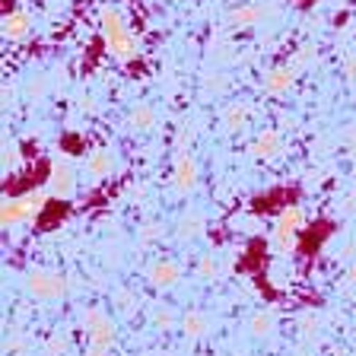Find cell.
Segmentation results:
<instances>
[{
	"label": "cell",
	"mask_w": 356,
	"mask_h": 356,
	"mask_svg": "<svg viewBox=\"0 0 356 356\" xmlns=\"http://www.w3.org/2000/svg\"><path fill=\"white\" fill-rule=\"evenodd\" d=\"M99 29H102V38H105V48L115 60L121 64H134L140 58V44L134 38L131 26H127V16L118 3H102L99 7Z\"/></svg>",
	"instance_id": "obj_1"
},
{
	"label": "cell",
	"mask_w": 356,
	"mask_h": 356,
	"mask_svg": "<svg viewBox=\"0 0 356 356\" xmlns=\"http://www.w3.org/2000/svg\"><path fill=\"white\" fill-rule=\"evenodd\" d=\"M42 204H44V194L42 191H32V194H22V197H10L3 200V226H19V222H29L42 213Z\"/></svg>",
	"instance_id": "obj_2"
},
{
	"label": "cell",
	"mask_w": 356,
	"mask_h": 356,
	"mask_svg": "<svg viewBox=\"0 0 356 356\" xmlns=\"http://www.w3.org/2000/svg\"><path fill=\"white\" fill-rule=\"evenodd\" d=\"M26 289H29L35 299H44V302H51V299H60L67 293V280L60 274H48V270H35L29 274L26 280Z\"/></svg>",
	"instance_id": "obj_3"
},
{
	"label": "cell",
	"mask_w": 356,
	"mask_h": 356,
	"mask_svg": "<svg viewBox=\"0 0 356 356\" xmlns=\"http://www.w3.org/2000/svg\"><path fill=\"white\" fill-rule=\"evenodd\" d=\"M172 178H175V188L181 194H191L197 188V163L188 149H178L175 163H172Z\"/></svg>",
	"instance_id": "obj_4"
},
{
	"label": "cell",
	"mask_w": 356,
	"mask_h": 356,
	"mask_svg": "<svg viewBox=\"0 0 356 356\" xmlns=\"http://www.w3.org/2000/svg\"><path fill=\"white\" fill-rule=\"evenodd\" d=\"M252 153H254V159H261V163H270V159H277V156L283 153V134L277 131V127H267V131H261L258 137H254V143H252Z\"/></svg>",
	"instance_id": "obj_5"
},
{
	"label": "cell",
	"mask_w": 356,
	"mask_h": 356,
	"mask_svg": "<svg viewBox=\"0 0 356 356\" xmlns=\"http://www.w3.org/2000/svg\"><path fill=\"white\" fill-rule=\"evenodd\" d=\"M48 191H51L58 200L74 197V191H76V172L70 169L67 163H58L51 169V175H48Z\"/></svg>",
	"instance_id": "obj_6"
},
{
	"label": "cell",
	"mask_w": 356,
	"mask_h": 356,
	"mask_svg": "<svg viewBox=\"0 0 356 356\" xmlns=\"http://www.w3.org/2000/svg\"><path fill=\"white\" fill-rule=\"evenodd\" d=\"M147 277L156 289H172L178 280H181V264H178V261H169V258H159L149 264Z\"/></svg>",
	"instance_id": "obj_7"
},
{
	"label": "cell",
	"mask_w": 356,
	"mask_h": 356,
	"mask_svg": "<svg viewBox=\"0 0 356 356\" xmlns=\"http://www.w3.org/2000/svg\"><path fill=\"white\" fill-rule=\"evenodd\" d=\"M32 32V16L26 10H13L3 16V38L7 42H22Z\"/></svg>",
	"instance_id": "obj_8"
},
{
	"label": "cell",
	"mask_w": 356,
	"mask_h": 356,
	"mask_svg": "<svg viewBox=\"0 0 356 356\" xmlns=\"http://www.w3.org/2000/svg\"><path fill=\"white\" fill-rule=\"evenodd\" d=\"M111 169H115V156H111V149H92V153L86 156V175L92 178V181L108 178Z\"/></svg>",
	"instance_id": "obj_9"
},
{
	"label": "cell",
	"mask_w": 356,
	"mask_h": 356,
	"mask_svg": "<svg viewBox=\"0 0 356 356\" xmlns=\"http://www.w3.org/2000/svg\"><path fill=\"white\" fill-rule=\"evenodd\" d=\"M293 80H296V70L293 67H274V70H267L264 76V89L270 96H283L293 89Z\"/></svg>",
	"instance_id": "obj_10"
},
{
	"label": "cell",
	"mask_w": 356,
	"mask_h": 356,
	"mask_svg": "<svg viewBox=\"0 0 356 356\" xmlns=\"http://www.w3.org/2000/svg\"><path fill=\"white\" fill-rule=\"evenodd\" d=\"M248 105L245 102H229L226 108H222V127L229 134H238V131H245L248 127Z\"/></svg>",
	"instance_id": "obj_11"
},
{
	"label": "cell",
	"mask_w": 356,
	"mask_h": 356,
	"mask_svg": "<svg viewBox=\"0 0 356 356\" xmlns=\"http://www.w3.org/2000/svg\"><path fill=\"white\" fill-rule=\"evenodd\" d=\"M181 331H185V337H191V341H197V337H204V334L210 331V318L204 315V312H185L181 315Z\"/></svg>",
	"instance_id": "obj_12"
},
{
	"label": "cell",
	"mask_w": 356,
	"mask_h": 356,
	"mask_svg": "<svg viewBox=\"0 0 356 356\" xmlns=\"http://www.w3.org/2000/svg\"><path fill=\"white\" fill-rule=\"evenodd\" d=\"M305 210L299 207V204H289V207H283L280 213H277V226H286V229H293V232H302L305 229Z\"/></svg>",
	"instance_id": "obj_13"
},
{
	"label": "cell",
	"mask_w": 356,
	"mask_h": 356,
	"mask_svg": "<svg viewBox=\"0 0 356 356\" xmlns=\"http://www.w3.org/2000/svg\"><path fill=\"white\" fill-rule=\"evenodd\" d=\"M86 337H89V347L105 350V353H108V347L115 343V325H111V321H102L99 327L86 331Z\"/></svg>",
	"instance_id": "obj_14"
},
{
	"label": "cell",
	"mask_w": 356,
	"mask_h": 356,
	"mask_svg": "<svg viewBox=\"0 0 356 356\" xmlns=\"http://www.w3.org/2000/svg\"><path fill=\"white\" fill-rule=\"evenodd\" d=\"M299 232L286 229V226H274V236H270V242H274V248L280 254H293L296 252V245H299Z\"/></svg>",
	"instance_id": "obj_15"
},
{
	"label": "cell",
	"mask_w": 356,
	"mask_h": 356,
	"mask_svg": "<svg viewBox=\"0 0 356 356\" xmlns=\"http://www.w3.org/2000/svg\"><path fill=\"white\" fill-rule=\"evenodd\" d=\"M248 331H252V337H258V341L270 337V334H274V315H270V312H254L252 321H248Z\"/></svg>",
	"instance_id": "obj_16"
},
{
	"label": "cell",
	"mask_w": 356,
	"mask_h": 356,
	"mask_svg": "<svg viewBox=\"0 0 356 356\" xmlns=\"http://www.w3.org/2000/svg\"><path fill=\"white\" fill-rule=\"evenodd\" d=\"M127 121H131V127H137V131H149V127L156 124V111L149 108L147 102H140V105H134L131 108Z\"/></svg>",
	"instance_id": "obj_17"
},
{
	"label": "cell",
	"mask_w": 356,
	"mask_h": 356,
	"mask_svg": "<svg viewBox=\"0 0 356 356\" xmlns=\"http://www.w3.org/2000/svg\"><path fill=\"white\" fill-rule=\"evenodd\" d=\"M261 16H264V10L261 7H238L229 13V22L232 26H238V29H248V26H258Z\"/></svg>",
	"instance_id": "obj_18"
},
{
	"label": "cell",
	"mask_w": 356,
	"mask_h": 356,
	"mask_svg": "<svg viewBox=\"0 0 356 356\" xmlns=\"http://www.w3.org/2000/svg\"><path fill=\"white\" fill-rule=\"evenodd\" d=\"M318 331H321V318L315 315V312H302L299 315V334H302L305 341H315L318 337Z\"/></svg>",
	"instance_id": "obj_19"
},
{
	"label": "cell",
	"mask_w": 356,
	"mask_h": 356,
	"mask_svg": "<svg viewBox=\"0 0 356 356\" xmlns=\"http://www.w3.org/2000/svg\"><path fill=\"white\" fill-rule=\"evenodd\" d=\"M102 321H108V312H105L102 305H89V309H83V315H80L83 331H92V327H99Z\"/></svg>",
	"instance_id": "obj_20"
},
{
	"label": "cell",
	"mask_w": 356,
	"mask_h": 356,
	"mask_svg": "<svg viewBox=\"0 0 356 356\" xmlns=\"http://www.w3.org/2000/svg\"><path fill=\"white\" fill-rule=\"evenodd\" d=\"M153 321H156V327H159V331H172L175 325H181V318H178L169 305H159V309H156V315H153Z\"/></svg>",
	"instance_id": "obj_21"
},
{
	"label": "cell",
	"mask_w": 356,
	"mask_h": 356,
	"mask_svg": "<svg viewBox=\"0 0 356 356\" xmlns=\"http://www.w3.org/2000/svg\"><path fill=\"white\" fill-rule=\"evenodd\" d=\"M200 226H204V216H200V213H188L185 220H181V226H178V236H181V238H194V236H200Z\"/></svg>",
	"instance_id": "obj_22"
},
{
	"label": "cell",
	"mask_w": 356,
	"mask_h": 356,
	"mask_svg": "<svg viewBox=\"0 0 356 356\" xmlns=\"http://www.w3.org/2000/svg\"><path fill=\"white\" fill-rule=\"evenodd\" d=\"M197 274H200V280H216V274H220V264H216L213 254H204V258L197 261Z\"/></svg>",
	"instance_id": "obj_23"
},
{
	"label": "cell",
	"mask_w": 356,
	"mask_h": 356,
	"mask_svg": "<svg viewBox=\"0 0 356 356\" xmlns=\"http://www.w3.org/2000/svg\"><path fill=\"white\" fill-rule=\"evenodd\" d=\"M67 347H70V337H67V334H51V337H48V343H44L48 356H64Z\"/></svg>",
	"instance_id": "obj_24"
},
{
	"label": "cell",
	"mask_w": 356,
	"mask_h": 356,
	"mask_svg": "<svg viewBox=\"0 0 356 356\" xmlns=\"http://www.w3.org/2000/svg\"><path fill=\"white\" fill-rule=\"evenodd\" d=\"M270 280H274L277 286H286L289 283V267L283 264V261H274V267H270Z\"/></svg>",
	"instance_id": "obj_25"
},
{
	"label": "cell",
	"mask_w": 356,
	"mask_h": 356,
	"mask_svg": "<svg viewBox=\"0 0 356 356\" xmlns=\"http://www.w3.org/2000/svg\"><path fill=\"white\" fill-rule=\"evenodd\" d=\"M115 305H118L121 312H131V309H137V296H131L127 289H118V293H115Z\"/></svg>",
	"instance_id": "obj_26"
},
{
	"label": "cell",
	"mask_w": 356,
	"mask_h": 356,
	"mask_svg": "<svg viewBox=\"0 0 356 356\" xmlns=\"http://www.w3.org/2000/svg\"><path fill=\"white\" fill-rule=\"evenodd\" d=\"M16 163H19V147H16V143H10V147L3 149V172H13Z\"/></svg>",
	"instance_id": "obj_27"
},
{
	"label": "cell",
	"mask_w": 356,
	"mask_h": 356,
	"mask_svg": "<svg viewBox=\"0 0 356 356\" xmlns=\"http://www.w3.org/2000/svg\"><path fill=\"white\" fill-rule=\"evenodd\" d=\"M312 60H315V51H309V48H302V51H299L296 58H293V64H289V67H293V70H305V67H309Z\"/></svg>",
	"instance_id": "obj_28"
},
{
	"label": "cell",
	"mask_w": 356,
	"mask_h": 356,
	"mask_svg": "<svg viewBox=\"0 0 356 356\" xmlns=\"http://www.w3.org/2000/svg\"><path fill=\"white\" fill-rule=\"evenodd\" d=\"M343 76L356 86V54H347V58H343Z\"/></svg>",
	"instance_id": "obj_29"
},
{
	"label": "cell",
	"mask_w": 356,
	"mask_h": 356,
	"mask_svg": "<svg viewBox=\"0 0 356 356\" xmlns=\"http://www.w3.org/2000/svg\"><path fill=\"white\" fill-rule=\"evenodd\" d=\"M343 289H356V264L347 270V277H343Z\"/></svg>",
	"instance_id": "obj_30"
},
{
	"label": "cell",
	"mask_w": 356,
	"mask_h": 356,
	"mask_svg": "<svg viewBox=\"0 0 356 356\" xmlns=\"http://www.w3.org/2000/svg\"><path fill=\"white\" fill-rule=\"evenodd\" d=\"M42 92H44V80L38 76L35 83H29V96H42Z\"/></svg>",
	"instance_id": "obj_31"
},
{
	"label": "cell",
	"mask_w": 356,
	"mask_h": 356,
	"mask_svg": "<svg viewBox=\"0 0 356 356\" xmlns=\"http://www.w3.org/2000/svg\"><path fill=\"white\" fill-rule=\"evenodd\" d=\"M347 140H350V153H353V159H356V124L347 131Z\"/></svg>",
	"instance_id": "obj_32"
},
{
	"label": "cell",
	"mask_w": 356,
	"mask_h": 356,
	"mask_svg": "<svg viewBox=\"0 0 356 356\" xmlns=\"http://www.w3.org/2000/svg\"><path fill=\"white\" fill-rule=\"evenodd\" d=\"M153 236H156V226H147V229L140 232V238H143V242H149V238H153Z\"/></svg>",
	"instance_id": "obj_33"
},
{
	"label": "cell",
	"mask_w": 356,
	"mask_h": 356,
	"mask_svg": "<svg viewBox=\"0 0 356 356\" xmlns=\"http://www.w3.org/2000/svg\"><path fill=\"white\" fill-rule=\"evenodd\" d=\"M83 356H105V350H96V347H89V350H86V353H83Z\"/></svg>",
	"instance_id": "obj_34"
},
{
	"label": "cell",
	"mask_w": 356,
	"mask_h": 356,
	"mask_svg": "<svg viewBox=\"0 0 356 356\" xmlns=\"http://www.w3.org/2000/svg\"><path fill=\"white\" fill-rule=\"evenodd\" d=\"M153 356H172V353H153Z\"/></svg>",
	"instance_id": "obj_35"
},
{
	"label": "cell",
	"mask_w": 356,
	"mask_h": 356,
	"mask_svg": "<svg viewBox=\"0 0 356 356\" xmlns=\"http://www.w3.org/2000/svg\"><path fill=\"white\" fill-rule=\"evenodd\" d=\"M299 356H312V353H299Z\"/></svg>",
	"instance_id": "obj_36"
}]
</instances>
